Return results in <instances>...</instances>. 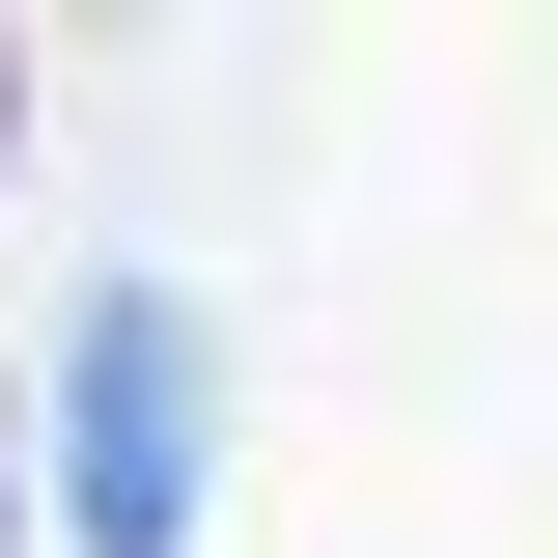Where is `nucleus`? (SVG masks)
Returning a JSON list of instances; mask_svg holds the SVG:
<instances>
[{"label":"nucleus","instance_id":"3","mask_svg":"<svg viewBox=\"0 0 558 558\" xmlns=\"http://www.w3.org/2000/svg\"><path fill=\"white\" fill-rule=\"evenodd\" d=\"M0 502H28V475H0Z\"/></svg>","mask_w":558,"mask_h":558},{"label":"nucleus","instance_id":"1","mask_svg":"<svg viewBox=\"0 0 558 558\" xmlns=\"http://www.w3.org/2000/svg\"><path fill=\"white\" fill-rule=\"evenodd\" d=\"M57 558H196V307L112 279L57 336Z\"/></svg>","mask_w":558,"mask_h":558},{"label":"nucleus","instance_id":"2","mask_svg":"<svg viewBox=\"0 0 558 558\" xmlns=\"http://www.w3.org/2000/svg\"><path fill=\"white\" fill-rule=\"evenodd\" d=\"M0 112H28V84H0Z\"/></svg>","mask_w":558,"mask_h":558}]
</instances>
